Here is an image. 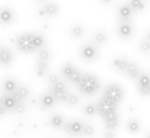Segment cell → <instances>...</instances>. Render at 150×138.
Returning <instances> with one entry per match:
<instances>
[{
    "label": "cell",
    "instance_id": "d4e9b609",
    "mask_svg": "<svg viewBox=\"0 0 150 138\" xmlns=\"http://www.w3.org/2000/svg\"><path fill=\"white\" fill-rule=\"evenodd\" d=\"M127 128L130 133H137L139 132L140 130V123L138 120H135V118H132V120H129L128 123H127Z\"/></svg>",
    "mask_w": 150,
    "mask_h": 138
},
{
    "label": "cell",
    "instance_id": "4316f807",
    "mask_svg": "<svg viewBox=\"0 0 150 138\" xmlns=\"http://www.w3.org/2000/svg\"><path fill=\"white\" fill-rule=\"evenodd\" d=\"M33 44L37 50L43 48V45H45V37L40 33H33Z\"/></svg>",
    "mask_w": 150,
    "mask_h": 138
},
{
    "label": "cell",
    "instance_id": "8992f818",
    "mask_svg": "<svg viewBox=\"0 0 150 138\" xmlns=\"http://www.w3.org/2000/svg\"><path fill=\"white\" fill-rule=\"evenodd\" d=\"M63 128L65 133L71 135V136H78V135H83L84 125L79 120H71L69 122H65Z\"/></svg>",
    "mask_w": 150,
    "mask_h": 138
},
{
    "label": "cell",
    "instance_id": "30bf717a",
    "mask_svg": "<svg viewBox=\"0 0 150 138\" xmlns=\"http://www.w3.org/2000/svg\"><path fill=\"white\" fill-rule=\"evenodd\" d=\"M117 33L123 39L129 38V37L133 34V27H132V24L129 23V21H121L120 26L117 28Z\"/></svg>",
    "mask_w": 150,
    "mask_h": 138
},
{
    "label": "cell",
    "instance_id": "3957f363",
    "mask_svg": "<svg viewBox=\"0 0 150 138\" xmlns=\"http://www.w3.org/2000/svg\"><path fill=\"white\" fill-rule=\"evenodd\" d=\"M117 105L118 104L113 103L112 100L102 97L100 99V102L97 103V111H98V114L102 116V118H105L107 116L117 114Z\"/></svg>",
    "mask_w": 150,
    "mask_h": 138
},
{
    "label": "cell",
    "instance_id": "1f68e13d",
    "mask_svg": "<svg viewBox=\"0 0 150 138\" xmlns=\"http://www.w3.org/2000/svg\"><path fill=\"white\" fill-rule=\"evenodd\" d=\"M14 111L16 112V114H18V115L25 114V112H26V106H25L23 102L22 103H17L16 106H15V109H14Z\"/></svg>",
    "mask_w": 150,
    "mask_h": 138
},
{
    "label": "cell",
    "instance_id": "b9f144b4",
    "mask_svg": "<svg viewBox=\"0 0 150 138\" xmlns=\"http://www.w3.org/2000/svg\"><path fill=\"white\" fill-rule=\"evenodd\" d=\"M146 138H150V133H149V135H148V137H146Z\"/></svg>",
    "mask_w": 150,
    "mask_h": 138
},
{
    "label": "cell",
    "instance_id": "7c38bea8",
    "mask_svg": "<svg viewBox=\"0 0 150 138\" xmlns=\"http://www.w3.org/2000/svg\"><path fill=\"white\" fill-rule=\"evenodd\" d=\"M55 102H57V99L54 98L53 94L49 92V93H46L43 94L41 97V106L43 110H47V109H51L55 105Z\"/></svg>",
    "mask_w": 150,
    "mask_h": 138
},
{
    "label": "cell",
    "instance_id": "7a4b0ae2",
    "mask_svg": "<svg viewBox=\"0 0 150 138\" xmlns=\"http://www.w3.org/2000/svg\"><path fill=\"white\" fill-rule=\"evenodd\" d=\"M15 45L18 52L25 54L33 53L35 50H37L33 44V33H28V32L17 36L15 39Z\"/></svg>",
    "mask_w": 150,
    "mask_h": 138
},
{
    "label": "cell",
    "instance_id": "9a60e30c",
    "mask_svg": "<svg viewBox=\"0 0 150 138\" xmlns=\"http://www.w3.org/2000/svg\"><path fill=\"white\" fill-rule=\"evenodd\" d=\"M132 15H133V10L129 6V4L128 5L123 4L120 6V9H118V16H120L121 21H129Z\"/></svg>",
    "mask_w": 150,
    "mask_h": 138
},
{
    "label": "cell",
    "instance_id": "836d02e7",
    "mask_svg": "<svg viewBox=\"0 0 150 138\" xmlns=\"http://www.w3.org/2000/svg\"><path fill=\"white\" fill-rule=\"evenodd\" d=\"M139 49L142 50L143 53H148L150 52V43L148 40H143L140 44H139Z\"/></svg>",
    "mask_w": 150,
    "mask_h": 138
},
{
    "label": "cell",
    "instance_id": "4dcf8cb0",
    "mask_svg": "<svg viewBox=\"0 0 150 138\" xmlns=\"http://www.w3.org/2000/svg\"><path fill=\"white\" fill-rule=\"evenodd\" d=\"M79 103V97L75 95V94H69V97H68V100H67V104L70 105V106H74Z\"/></svg>",
    "mask_w": 150,
    "mask_h": 138
},
{
    "label": "cell",
    "instance_id": "ffe728a7",
    "mask_svg": "<svg viewBox=\"0 0 150 138\" xmlns=\"http://www.w3.org/2000/svg\"><path fill=\"white\" fill-rule=\"evenodd\" d=\"M49 123H51V126L55 130H58L60 127H63L64 126V117L59 115V114H53L51 116V118H49Z\"/></svg>",
    "mask_w": 150,
    "mask_h": 138
},
{
    "label": "cell",
    "instance_id": "ab89813d",
    "mask_svg": "<svg viewBox=\"0 0 150 138\" xmlns=\"http://www.w3.org/2000/svg\"><path fill=\"white\" fill-rule=\"evenodd\" d=\"M35 1H37V3H43L45 0H35Z\"/></svg>",
    "mask_w": 150,
    "mask_h": 138
},
{
    "label": "cell",
    "instance_id": "6da1fadb",
    "mask_svg": "<svg viewBox=\"0 0 150 138\" xmlns=\"http://www.w3.org/2000/svg\"><path fill=\"white\" fill-rule=\"evenodd\" d=\"M78 88L80 93L85 94V95H92L95 94L100 88H101V83L100 79L91 73H83L81 79L78 83Z\"/></svg>",
    "mask_w": 150,
    "mask_h": 138
},
{
    "label": "cell",
    "instance_id": "8fae6325",
    "mask_svg": "<svg viewBox=\"0 0 150 138\" xmlns=\"http://www.w3.org/2000/svg\"><path fill=\"white\" fill-rule=\"evenodd\" d=\"M12 62H14V54L9 48L3 47V49L0 50V65L9 66Z\"/></svg>",
    "mask_w": 150,
    "mask_h": 138
},
{
    "label": "cell",
    "instance_id": "cb8c5ba5",
    "mask_svg": "<svg viewBox=\"0 0 150 138\" xmlns=\"http://www.w3.org/2000/svg\"><path fill=\"white\" fill-rule=\"evenodd\" d=\"M107 42V34H106L103 31H97V32L93 34V43L96 44H105Z\"/></svg>",
    "mask_w": 150,
    "mask_h": 138
},
{
    "label": "cell",
    "instance_id": "484cf974",
    "mask_svg": "<svg viewBox=\"0 0 150 138\" xmlns=\"http://www.w3.org/2000/svg\"><path fill=\"white\" fill-rule=\"evenodd\" d=\"M129 6L134 11H143L145 8V4L143 0H129Z\"/></svg>",
    "mask_w": 150,
    "mask_h": 138
},
{
    "label": "cell",
    "instance_id": "f35d334b",
    "mask_svg": "<svg viewBox=\"0 0 150 138\" xmlns=\"http://www.w3.org/2000/svg\"><path fill=\"white\" fill-rule=\"evenodd\" d=\"M145 40H148V42L150 43V31H149V32L146 33V39H145Z\"/></svg>",
    "mask_w": 150,
    "mask_h": 138
},
{
    "label": "cell",
    "instance_id": "60d3db41",
    "mask_svg": "<svg viewBox=\"0 0 150 138\" xmlns=\"http://www.w3.org/2000/svg\"><path fill=\"white\" fill-rule=\"evenodd\" d=\"M3 49V45H0V50H1Z\"/></svg>",
    "mask_w": 150,
    "mask_h": 138
},
{
    "label": "cell",
    "instance_id": "f1b7e54d",
    "mask_svg": "<svg viewBox=\"0 0 150 138\" xmlns=\"http://www.w3.org/2000/svg\"><path fill=\"white\" fill-rule=\"evenodd\" d=\"M84 112H85V115L87 116H93L96 114L97 111V105H93V104H87L84 106Z\"/></svg>",
    "mask_w": 150,
    "mask_h": 138
},
{
    "label": "cell",
    "instance_id": "ac0fdd59",
    "mask_svg": "<svg viewBox=\"0 0 150 138\" xmlns=\"http://www.w3.org/2000/svg\"><path fill=\"white\" fill-rule=\"evenodd\" d=\"M78 71V68L75 67L73 64H70V62H67V64L62 67V70H60V72H62V76H63L64 78H67V79H70L71 78V76Z\"/></svg>",
    "mask_w": 150,
    "mask_h": 138
},
{
    "label": "cell",
    "instance_id": "d6a6232c",
    "mask_svg": "<svg viewBox=\"0 0 150 138\" xmlns=\"http://www.w3.org/2000/svg\"><path fill=\"white\" fill-rule=\"evenodd\" d=\"M52 89H57V91H67V87H65V84H64V82L63 81H58L57 83H54V84H52V87H51Z\"/></svg>",
    "mask_w": 150,
    "mask_h": 138
},
{
    "label": "cell",
    "instance_id": "e575fe53",
    "mask_svg": "<svg viewBox=\"0 0 150 138\" xmlns=\"http://www.w3.org/2000/svg\"><path fill=\"white\" fill-rule=\"evenodd\" d=\"M48 81H49V83H51V86H52V84H54V83H57L59 79H58V77L55 76V75L51 73V75L48 76Z\"/></svg>",
    "mask_w": 150,
    "mask_h": 138
},
{
    "label": "cell",
    "instance_id": "2e32d148",
    "mask_svg": "<svg viewBox=\"0 0 150 138\" xmlns=\"http://www.w3.org/2000/svg\"><path fill=\"white\" fill-rule=\"evenodd\" d=\"M49 70V65L47 61H42V60H37L36 65H35V75L37 77H43Z\"/></svg>",
    "mask_w": 150,
    "mask_h": 138
},
{
    "label": "cell",
    "instance_id": "d590c367",
    "mask_svg": "<svg viewBox=\"0 0 150 138\" xmlns=\"http://www.w3.org/2000/svg\"><path fill=\"white\" fill-rule=\"evenodd\" d=\"M103 138H115V133L112 130H107L106 132L103 133Z\"/></svg>",
    "mask_w": 150,
    "mask_h": 138
},
{
    "label": "cell",
    "instance_id": "9c48e42d",
    "mask_svg": "<svg viewBox=\"0 0 150 138\" xmlns=\"http://www.w3.org/2000/svg\"><path fill=\"white\" fill-rule=\"evenodd\" d=\"M15 21V12L12 9L8 8V6H4V8L0 9V24H11Z\"/></svg>",
    "mask_w": 150,
    "mask_h": 138
},
{
    "label": "cell",
    "instance_id": "603a6c76",
    "mask_svg": "<svg viewBox=\"0 0 150 138\" xmlns=\"http://www.w3.org/2000/svg\"><path fill=\"white\" fill-rule=\"evenodd\" d=\"M37 58L38 60H42V61H49L52 58V54H51V50L47 49V48H41L37 50Z\"/></svg>",
    "mask_w": 150,
    "mask_h": 138
},
{
    "label": "cell",
    "instance_id": "52a82bcc",
    "mask_svg": "<svg viewBox=\"0 0 150 138\" xmlns=\"http://www.w3.org/2000/svg\"><path fill=\"white\" fill-rule=\"evenodd\" d=\"M97 54H98L97 48L93 45V44H90V43H87V44H85L83 48L80 49V56L85 61H92V60H95L97 58Z\"/></svg>",
    "mask_w": 150,
    "mask_h": 138
},
{
    "label": "cell",
    "instance_id": "83f0119b",
    "mask_svg": "<svg viewBox=\"0 0 150 138\" xmlns=\"http://www.w3.org/2000/svg\"><path fill=\"white\" fill-rule=\"evenodd\" d=\"M17 94L20 95V98L22 99V102L23 100H26L28 97H30V89L27 88V87H25V86H18V88L16 89Z\"/></svg>",
    "mask_w": 150,
    "mask_h": 138
},
{
    "label": "cell",
    "instance_id": "8d00e7d4",
    "mask_svg": "<svg viewBox=\"0 0 150 138\" xmlns=\"http://www.w3.org/2000/svg\"><path fill=\"white\" fill-rule=\"evenodd\" d=\"M6 111H8V110H6V109L4 108V106H3L1 104H0V117L4 116V115L6 114Z\"/></svg>",
    "mask_w": 150,
    "mask_h": 138
},
{
    "label": "cell",
    "instance_id": "277c9868",
    "mask_svg": "<svg viewBox=\"0 0 150 138\" xmlns=\"http://www.w3.org/2000/svg\"><path fill=\"white\" fill-rule=\"evenodd\" d=\"M123 95H124V92H123L122 87L120 84H117V83H112V84H108L105 88L102 97L107 98V99L112 100L113 103L118 104L123 99Z\"/></svg>",
    "mask_w": 150,
    "mask_h": 138
},
{
    "label": "cell",
    "instance_id": "44dd1931",
    "mask_svg": "<svg viewBox=\"0 0 150 138\" xmlns=\"http://www.w3.org/2000/svg\"><path fill=\"white\" fill-rule=\"evenodd\" d=\"M103 121H105V125H106V128L113 131L118 126V115L113 114L111 116H107V117L103 118Z\"/></svg>",
    "mask_w": 150,
    "mask_h": 138
},
{
    "label": "cell",
    "instance_id": "e0dca14e",
    "mask_svg": "<svg viewBox=\"0 0 150 138\" xmlns=\"http://www.w3.org/2000/svg\"><path fill=\"white\" fill-rule=\"evenodd\" d=\"M18 88V84L14 78H5L3 81V91L4 93H12Z\"/></svg>",
    "mask_w": 150,
    "mask_h": 138
},
{
    "label": "cell",
    "instance_id": "5b68a950",
    "mask_svg": "<svg viewBox=\"0 0 150 138\" xmlns=\"http://www.w3.org/2000/svg\"><path fill=\"white\" fill-rule=\"evenodd\" d=\"M58 14H59V5L54 1L45 3L38 11V15L41 17H47V18H52L54 16H57Z\"/></svg>",
    "mask_w": 150,
    "mask_h": 138
},
{
    "label": "cell",
    "instance_id": "7402d4cb",
    "mask_svg": "<svg viewBox=\"0 0 150 138\" xmlns=\"http://www.w3.org/2000/svg\"><path fill=\"white\" fill-rule=\"evenodd\" d=\"M84 33H85L84 27L79 23L73 24L71 28H70V36L73 37V38H80V37L84 36Z\"/></svg>",
    "mask_w": 150,
    "mask_h": 138
},
{
    "label": "cell",
    "instance_id": "74e56055",
    "mask_svg": "<svg viewBox=\"0 0 150 138\" xmlns=\"http://www.w3.org/2000/svg\"><path fill=\"white\" fill-rule=\"evenodd\" d=\"M113 0H101V3L102 4H106V5H108V4H111Z\"/></svg>",
    "mask_w": 150,
    "mask_h": 138
},
{
    "label": "cell",
    "instance_id": "5bb4252c",
    "mask_svg": "<svg viewBox=\"0 0 150 138\" xmlns=\"http://www.w3.org/2000/svg\"><path fill=\"white\" fill-rule=\"evenodd\" d=\"M128 65H129V61L126 58H121V56H118V58H115L113 60H112V67H113L116 71L126 72Z\"/></svg>",
    "mask_w": 150,
    "mask_h": 138
},
{
    "label": "cell",
    "instance_id": "f546056e",
    "mask_svg": "<svg viewBox=\"0 0 150 138\" xmlns=\"http://www.w3.org/2000/svg\"><path fill=\"white\" fill-rule=\"evenodd\" d=\"M95 133V128H93L91 125H84V130H83V135L85 137H91Z\"/></svg>",
    "mask_w": 150,
    "mask_h": 138
},
{
    "label": "cell",
    "instance_id": "d6986e66",
    "mask_svg": "<svg viewBox=\"0 0 150 138\" xmlns=\"http://www.w3.org/2000/svg\"><path fill=\"white\" fill-rule=\"evenodd\" d=\"M126 75L132 79H138V77L140 76V70L134 62H129V65L126 70Z\"/></svg>",
    "mask_w": 150,
    "mask_h": 138
},
{
    "label": "cell",
    "instance_id": "ba28073f",
    "mask_svg": "<svg viewBox=\"0 0 150 138\" xmlns=\"http://www.w3.org/2000/svg\"><path fill=\"white\" fill-rule=\"evenodd\" d=\"M138 92L143 97L150 95V76L146 73H140L138 77Z\"/></svg>",
    "mask_w": 150,
    "mask_h": 138
},
{
    "label": "cell",
    "instance_id": "4fadbf2b",
    "mask_svg": "<svg viewBox=\"0 0 150 138\" xmlns=\"http://www.w3.org/2000/svg\"><path fill=\"white\" fill-rule=\"evenodd\" d=\"M0 104H1L6 110H14L16 106V100L11 97V94L9 93H4L1 97H0Z\"/></svg>",
    "mask_w": 150,
    "mask_h": 138
}]
</instances>
